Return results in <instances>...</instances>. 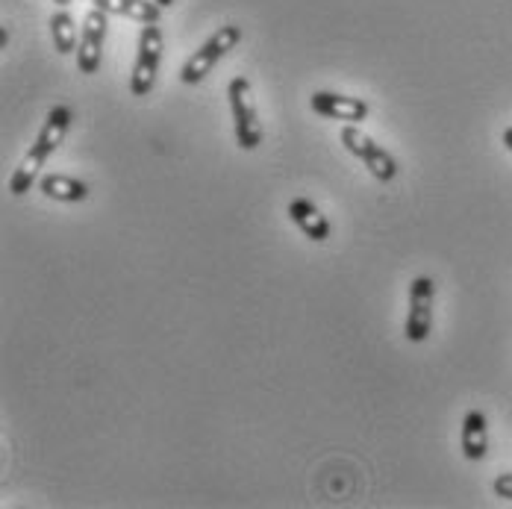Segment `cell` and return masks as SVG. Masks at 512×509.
<instances>
[{
  "mask_svg": "<svg viewBox=\"0 0 512 509\" xmlns=\"http://www.w3.org/2000/svg\"><path fill=\"white\" fill-rule=\"evenodd\" d=\"M71 121H74L71 106H65V103H56V106H51V112H48V118H45L42 133L36 136L33 148L27 151V156L21 159V165H18V168L12 171V177H9V195L21 198V195H27V192L33 189V183L39 180V174H42L45 162L51 159V153L65 142Z\"/></svg>",
  "mask_w": 512,
  "mask_h": 509,
  "instance_id": "obj_1",
  "label": "cell"
},
{
  "mask_svg": "<svg viewBox=\"0 0 512 509\" xmlns=\"http://www.w3.org/2000/svg\"><path fill=\"white\" fill-rule=\"evenodd\" d=\"M242 36H245V33H242L239 24H224V27H218V30L206 39L204 45L186 59V65H183V71H180V80H183L186 86H198L201 80H206V74L242 42Z\"/></svg>",
  "mask_w": 512,
  "mask_h": 509,
  "instance_id": "obj_2",
  "label": "cell"
},
{
  "mask_svg": "<svg viewBox=\"0 0 512 509\" xmlns=\"http://www.w3.org/2000/svg\"><path fill=\"white\" fill-rule=\"evenodd\" d=\"M227 98L233 109V127H236V145L242 151H256L262 145V124L256 115V101L251 80L248 77H233L227 86Z\"/></svg>",
  "mask_w": 512,
  "mask_h": 509,
  "instance_id": "obj_3",
  "label": "cell"
},
{
  "mask_svg": "<svg viewBox=\"0 0 512 509\" xmlns=\"http://www.w3.org/2000/svg\"><path fill=\"white\" fill-rule=\"evenodd\" d=\"M162 65V30L156 24H145L139 33V51L130 74V95L148 98L156 86V74Z\"/></svg>",
  "mask_w": 512,
  "mask_h": 509,
  "instance_id": "obj_4",
  "label": "cell"
},
{
  "mask_svg": "<svg viewBox=\"0 0 512 509\" xmlns=\"http://www.w3.org/2000/svg\"><path fill=\"white\" fill-rule=\"evenodd\" d=\"M339 139H342V145L354 153L359 162L371 171L374 180L392 183V180L398 177V162H395V156L386 151L383 145H377L371 136H365L357 124H345L342 133H339Z\"/></svg>",
  "mask_w": 512,
  "mask_h": 509,
  "instance_id": "obj_5",
  "label": "cell"
},
{
  "mask_svg": "<svg viewBox=\"0 0 512 509\" xmlns=\"http://www.w3.org/2000/svg\"><path fill=\"white\" fill-rule=\"evenodd\" d=\"M433 304H436L433 277H415L410 283V312H407V327H404V336L412 345L427 342L433 330Z\"/></svg>",
  "mask_w": 512,
  "mask_h": 509,
  "instance_id": "obj_6",
  "label": "cell"
},
{
  "mask_svg": "<svg viewBox=\"0 0 512 509\" xmlns=\"http://www.w3.org/2000/svg\"><path fill=\"white\" fill-rule=\"evenodd\" d=\"M106 27H109V18L103 9H92L83 21V30H80V45H77V68L80 74L92 77L101 71L103 59V42H106Z\"/></svg>",
  "mask_w": 512,
  "mask_h": 509,
  "instance_id": "obj_7",
  "label": "cell"
},
{
  "mask_svg": "<svg viewBox=\"0 0 512 509\" xmlns=\"http://www.w3.org/2000/svg\"><path fill=\"white\" fill-rule=\"evenodd\" d=\"M309 109L321 118L345 121V124H359L371 112V106L362 98H348V95H336V92H315L309 98Z\"/></svg>",
  "mask_w": 512,
  "mask_h": 509,
  "instance_id": "obj_8",
  "label": "cell"
},
{
  "mask_svg": "<svg viewBox=\"0 0 512 509\" xmlns=\"http://www.w3.org/2000/svg\"><path fill=\"white\" fill-rule=\"evenodd\" d=\"M462 457L468 462H480L489 454V421L486 412L477 407H471L462 418V433H460Z\"/></svg>",
  "mask_w": 512,
  "mask_h": 509,
  "instance_id": "obj_9",
  "label": "cell"
},
{
  "mask_svg": "<svg viewBox=\"0 0 512 509\" xmlns=\"http://www.w3.org/2000/svg\"><path fill=\"white\" fill-rule=\"evenodd\" d=\"M286 212H289V218L298 224V230L307 239L318 242V245L330 239V221H327V215L312 204L309 198H292L289 206H286Z\"/></svg>",
  "mask_w": 512,
  "mask_h": 509,
  "instance_id": "obj_10",
  "label": "cell"
},
{
  "mask_svg": "<svg viewBox=\"0 0 512 509\" xmlns=\"http://www.w3.org/2000/svg\"><path fill=\"white\" fill-rule=\"evenodd\" d=\"M39 186H42L45 198L59 201V204H83L89 198V186L68 174H45Z\"/></svg>",
  "mask_w": 512,
  "mask_h": 509,
  "instance_id": "obj_11",
  "label": "cell"
},
{
  "mask_svg": "<svg viewBox=\"0 0 512 509\" xmlns=\"http://www.w3.org/2000/svg\"><path fill=\"white\" fill-rule=\"evenodd\" d=\"M95 6L103 9L106 15H121V18H130V21H139V24H156L159 15H162V6L151 3V0H95Z\"/></svg>",
  "mask_w": 512,
  "mask_h": 509,
  "instance_id": "obj_12",
  "label": "cell"
},
{
  "mask_svg": "<svg viewBox=\"0 0 512 509\" xmlns=\"http://www.w3.org/2000/svg\"><path fill=\"white\" fill-rule=\"evenodd\" d=\"M51 39L56 53H77V45H80V36H77V24L71 18L68 9H59L51 15Z\"/></svg>",
  "mask_w": 512,
  "mask_h": 509,
  "instance_id": "obj_13",
  "label": "cell"
},
{
  "mask_svg": "<svg viewBox=\"0 0 512 509\" xmlns=\"http://www.w3.org/2000/svg\"><path fill=\"white\" fill-rule=\"evenodd\" d=\"M492 492L504 501H512V471L510 474H498L495 483H492Z\"/></svg>",
  "mask_w": 512,
  "mask_h": 509,
  "instance_id": "obj_14",
  "label": "cell"
},
{
  "mask_svg": "<svg viewBox=\"0 0 512 509\" xmlns=\"http://www.w3.org/2000/svg\"><path fill=\"white\" fill-rule=\"evenodd\" d=\"M501 139H504V145H507V151L512 153V127H507V130H504V136H501Z\"/></svg>",
  "mask_w": 512,
  "mask_h": 509,
  "instance_id": "obj_15",
  "label": "cell"
},
{
  "mask_svg": "<svg viewBox=\"0 0 512 509\" xmlns=\"http://www.w3.org/2000/svg\"><path fill=\"white\" fill-rule=\"evenodd\" d=\"M156 3H159L162 9H165V6H174V0H156Z\"/></svg>",
  "mask_w": 512,
  "mask_h": 509,
  "instance_id": "obj_16",
  "label": "cell"
},
{
  "mask_svg": "<svg viewBox=\"0 0 512 509\" xmlns=\"http://www.w3.org/2000/svg\"><path fill=\"white\" fill-rule=\"evenodd\" d=\"M53 3H56V6H62V9H65V6H68V3H71V0H53Z\"/></svg>",
  "mask_w": 512,
  "mask_h": 509,
  "instance_id": "obj_17",
  "label": "cell"
}]
</instances>
